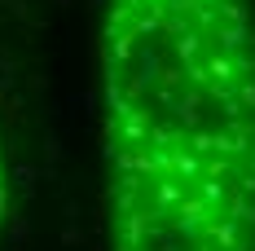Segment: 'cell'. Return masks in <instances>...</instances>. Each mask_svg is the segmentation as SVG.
Segmentation results:
<instances>
[{"mask_svg": "<svg viewBox=\"0 0 255 251\" xmlns=\"http://www.w3.org/2000/svg\"><path fill=\"white\" fill-rule=\"evenodd\" d=\"M0 216H4V163H0Z\"/></svg>", "mask_w": 255, "mask_h": 251, "instance_id": "obj_2", "label": "cell"}, {"mask_svg": "<svg viewBox=\"0 0 255 251\" xmlns=\"http://www.w3.org/2000/svg\"><path fill=\"white\" fill-rule=\"evenodd\" d=\"M102 97L115 251H255L247 0H110Z\"/></svg>", "mask_w": 255, "mask_h": 251, "instance_id": "obj_1", "label": "cell"}]
</instances>
